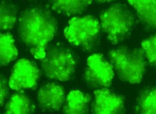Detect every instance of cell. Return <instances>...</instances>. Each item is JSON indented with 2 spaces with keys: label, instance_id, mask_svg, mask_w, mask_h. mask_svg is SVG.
<instances>
[{
  "label": "cell",
  "instance_id": "cell-6",
  "mask_svg": "<svg viewBox=\"0 0 156 114\" xmlns=\"http://www.w3.org/2000/svg\"><path fill=\"white\" fill-rule=\"evenodd\" d=\"M114 76L113 66L102 54H94L87 59L84 79L91 87H108Z\"/></svg>",
  "mask_w": 156,
  "mask_h": 114
},
{
  "label": "cell",
  "instance_id": "cell-5",
  "mask_svg": "<svg viewBox=\"0 0 156 114\" xmlns=\"http://www.w3.org/2000/svg\"><path fill=\"white\" fill-rule=\"evenodd\" d=\"M41 61L44 73L51 79L66 81L75 70L76 62L72 54L62 47L54 46L48 49Z\"/></svg>",
  "mask_w": 156,
  "mask_h": 114
},
{
  "label": "cell",
  "instance_id": "cell-11",
  "mask_svg": "<svg viewBox=\"0 0 156 114\" xmlns=\"http://www.w3.org/2000/svg\"><path fill=\"white\" fill-rule=\"evenodd\" d=\"M140 20L151 27L156 28V0H128Z\"/></svg>",
  "mask_w": 156,
  "mask_h": 114
},
{
  "label": "cell",
  "instance_id": "cell-2",
  "mask_svg": "<svg viewBox=\"0 0 156 114\" xmlns=\"http://www.w3.org/2000/svg\"><path fill=\"white\" fill-rule=\"evenodd\" d=\"M109 58L119 77L130 84L142 80L145 68V55L143 49L121 46L109 52Z\"/></svg>",
  "mask_w": 156,
  "mask_h": 114
},
{
  "label": "cell",
  "instance_id": "cell-3",
  "mask_svg": "<svg viewBox=\"0 0 156 114\" xmlns=\"http://www.w3.org/2000/svg\"><path fill=\"white\" fill-rule=\"evenodd\" d=\"M134 23V16L129 9L115 4L104 10L100 17V25L108 40L113 44L122 41Z\"/></svg>",
  "mask_w": 156,
  "mask_h": 114
},
{
  "label": "cell",
  "instance_id": "cell-7",
  "mask_svg": "<svg viewBox=\"0 0 156 114\" xmlns=\"http://www.w3.org/2000/svg\"><path fill=\"white\" fill-rule=\"evenodd\" d=\"M40 71L37 65L27 59L18 60L13 66L9 80V87L17 91L34 88Z\"/></svg>",
  "mask_w": 156,
  "mask_h": 114
},
{
  "label": "cell",
  "instance_id": "cell-18",
  "mask_svg": "<svg viewBox=\"0 0 156 114\" xmlns=\"http://www.w3.org/2000/svg\"><path fill=\"white\" fill-rule=\"evenodd\" d=\"M9 90L5 79L0 75V106L2 105L8 96Z\"/></svg>",
  "mask_w": 156,
  "mask_h": 114
},
{
  "label": "cell",
  "instance_id": "cell-12",
  "mask_svg": "<svg viewBox=\"0 0 156 114\" xmlns=\"http://www.w3.org/2000/svg\"><path fill=\"white\" fill-rule=\"evenodd\" d=\"M52 9L66 15L80 14L91 3L93 0H49Z\"/></svg>",
  "mask_w": 156,
  "mask_h": 114
},
{
  "label": "cell",
  "instance_id": "cell-4",
  "mask_svg": "<svg viewBox=\"0 0 156 114\" xmlns=\"http://www.w3.org/2000/svg\"><path fill=\"white\" fill-rule=\"evenodd\" d=\"M100 24L91 15L72 18L64 30V35L72 45L85 51L92 49L99 34Z\"/></svg>",
  "mask_w": 156,
  "mask_h": 114
},
{
  "label": "cell",
  "instance_id": "cell-16",
  "mask_svg": "<svg viewBox=\"0 0 156 114\" xmlns=\"http://www.w3.org/2000/svg\"><path fill=\"white\" fill-rule=\"evenodd\" d=\"M17 10L15 5L0 2V32L12 29L16 21Z\"/></svg>",
  "mask_w": 156,
  "mask_h": 114
},
{
  "label": "cell",
  "instance_id": "cell-13",
  "mask_svg": "<svg viewBox=\"0 0 156 114\" xmlns=\"http://www.w3.org/2000/svg\"><path fill=\"white\" fill-rule=\"evenodd\" d=\"M34 110V105L25 94L19 91L14 93L5 106V113L27 114Z\"/></svg>",
  "mask_w": 156,
  "mask_h": 114
},
{
  "label": "cell",
  "instance_id": "cell-17",
  "mask_svg": "<svg viewBox=\"0 0 156 114\" xmlns=\"http://www.w3.org/2000/svg\"><path fill=\"white\" fill-rule=\"evenodd\" d=\"M142 49L148 61L156 67V34L142 41Z\"/></svg>",
  "mask_w": 156,
  "mask_h": 114
},
{
  "label": "cell",
  "instance_id": "cell-19",
  "mask_svg": "<svg viewBox=\"0 0 156 114\" xmlns=\"http://www.w3.org/2000/svg\"><path fill=\"white\" fill-rule=\"evenodd\" d=\"M97 2H101V3H104V2H111L113 1L114 0H96Z\"/></svg>",
  "mask_w": 156,
  "mask_h": 114
},
{
  "label": "cell",
  "instance_id": "cell-10",
  "mask_svg": "<svg viewBox=\"0 0 156 114\" xmlns=\"http://www.w3.org/2000/svg\"><path fill=\"white\" fill-rule=\"evenodd\" d=\"M91 96L79 90L70 91L66 96L63 111L68 114H85L88 112Z\"/></svg>",
  "mask_w": 156,
  "mask_h": 114
},
{
  "label": "cell",
  "instance_id": "cell-15",
  "mask_svg": "<svg viewBox=\"0 0 156 114\" xmlns=\"http://www.w3.org/2000/svg\"><path fill=\"white\" fill-rule=\"evenodd\" d=\"M136 111L143 114H156V87L144 91L138 99Z\"/></svg>",
  "mask_w": 156,
  "mask_h": 114
},
{
  "label": "cell",
  "instance_id": "cell-1",
  "mask_svg": "<svg viewBox=\"0 0 156 114\" xmlns=\"http://www.w3.org/2000/svg\"><path fill=\"white\" fill-rule=\"evenodd\" d=\"M56 30V21L52 13L41 7H33L24 10L18 23L21 39L29 48L31 54L42 60L49 43Z\"/></svg>",
  "mask_w": 156,
  "mask_h": 114
},
{
  "label": "cell",
  "instance_id": "cell-14",
  "mask_svg": "<svg viewBox=\"0 0 156 114\" xmlns=\"http://www.w3.org/2000/svg\"><path fill=\"white\" fill-rule=\"evenodd\" d=\"M17 55L13 36L10 33H0V66L14 60Z\"/></svg>",
  "mask_w": 156,
  "mask_h": 114
},
{
  "label": "cell",
  "instance_id": "cell-9",
  "mask_svg": "<svg viewBox=\"0 0 156 114\" xmlns=\"http://www.w3.org/2000/svg\"><path fill=\"white\" fill-rule=\"evenodd\" d=\"M37 98L43 108L49 110H58L65 101L64 90L62 87L54 82L48 83L40 88Z\"/></svg>",
  "mask_w": 156,
  "mask_h": 114
},
{
  "label": "cell",
  "instance_id": "cell-8",
  "mask_svg": "<svg viewBox=\"0 0 156 114\" xmlns=\"http://www.w3.org/2000/svg\"><path fill=\"white\" fill-rule=\"evenodd\" d=\"M94 101L92 112L96 114H114L121 113L124 108L123 96L113 93L106 88H101L94 92Z\"/></svg>",
  "mask_w": 156,
  "mask_h": 114
}]
</instances>
